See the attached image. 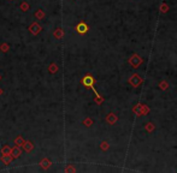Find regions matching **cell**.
I'll return each instance as SVG.
<instances>
[{
  "mask_svg": "<svg viewBox=\"0 0 177 173\" xmlns=\"http://www.w3.org/2000/svg\"><path fill=\"white\" fill-rule=\"evenodd\" d=\"M94 83H95V80L93 78V76H91V75H86L83 78H82V84H83L86 88H91V89H93L94 93H95V95H96V102H99V103H101L103 102V99H101V96L99 95V93L96 91V89L94 88Z\"/></svg>",
  "mask_w": 177,
  "mask_h": 173,
  "instance_id": "obj_1",
  "label": "cell"
},
{
  "mask_svg": "<svg viewBox=\"0 0 177 173\" xmlns=\"http://www.w3.org/2000/svg\"><path fill=\"white\" fill-rule=\"evenodd\" d=\"M142 61H143V59L141 58L140 55H137V54L131 55L130 59H129V64H130L134 69H137V67L142 64Z\"/></svg>",
  "mask_w": 177,
  "mask_h": 173,
  "instance_id": "obj_2",
  "label": "cell"
},
{
  "mask_svg": "<svg viewBox=\"0 0 177 173\" xmlns=\"http://www.w3.org/2000/svg\"><path fill=\"white\" fill-rule=\"evenodd\" d=\"M141 83H142V78H141L137 73H134L130 78H129V84L133 85L134 88H137Z\"/></svg>",
  "mask_w": 177,
  "mask_h": 173,
  "instance_id": "obj_3",
  "label": "cell"
},
{
  "mask_svg": "<svg viewBox=\"0 0 177 173\" xmlns=\"http://www.w3.org/2000/svg\"><path fill=\"white\" fill-rule=\"evenodd\" d=\"M41 30H42V28H41V25H40L39 23H36V22H34V23L29 27V31H30L31 35H37Z\"/></svg>",
  "mask_w": 177,
  "mask_h": 173,
  "instance_id": "obj_4",
  "label": "cell"
},
{
  "mask_svg": "<svg viewBox=\"0 0 177 173\" xmlns=\"http://www.w3.org/2000/svg\"><path fill=\"white\" fill-rule=\"evenodd\" d=\"M76 31H77L78 34H81V35H83V34H86V33L88 31V25H87L84 22H81V23H78V24L76 25Z\"/></svg>",
  "mask_w": 177,
  "mask_h": 173,
  "instance_id": "obj_5",
  "label": "cell"
},
{
  "mask_svg": "<svg viewBox=\"0 0 177 173\" xmlns=\"http://www.w3.org/2000/svg\"><path fill=\"white\" fill-rule=\"evenodd\" d=\"M11 155H12V157H13V159L19 157V156L22 155V149H21V147L19 146L13 147V148H12V150H11Z\"/></svg>",
  "mask_w": 177,
  "mask_h": 173,
  "instance_id": "obj_6",
  "label": "cell"
},
{
  "mask_svg": "<svg viewBox=\"0 0 177 173\" xmlns=\"http://www.w3.org/2000/svg\"><path fill=\"white\" fill-rule=\"evenodd\" d=\"M117 120H118V117H117L116 114H113V113L107 114V117H106V121H107L109 124H111V125H113V124H114Z\"/></svg>",
  "mask_w": 177,
  "mask_h": 173,
  "instance_id": "obj_7",
  "label": "cell"
},
{
  "mask_svg": "<svg viewBox=\"0 0 177 173\" xmlns=\"http://www.w3.org/2000/svg\"><path fill=\"white\" fill-rule=\"evenodd\" d=\"M23 148H24V150H26L27 153H30V152L34 149V144H33V142H30V141H26V142L23 143Z\"/></svg>",
  "mask_w": 177,
  "mask_h": 173,
  "instance_id": "obj_8",
  "label": "cell"
},
{
  "mask_svg": "<svg viewBox=\"0 0 177 173\" xmlns=\"http://www.w3.org/2000/svg\"><path fill=\"white\" fill-rule=\"evenodd\" d=\"M12 160H13V157H12V155L11 154L2 155V156H1V161H2L5 165H10L12 162Z\"/></svg>",
  "mask_w": 177,
  "mask_h": 173,
  "instance_id": "obj_9",
  "label": "cell"
},
{
  "mask_svg": "<svg viewBox=\"0 0 177 173\" xmlns=\"http://www.w3.org/2000/svg\"><path fill=\"white\" fill-rule=\"evenodd\" d=\"M51 165H52V164H51V161H49L48 159H44V160L40 162V166H41L44 170H47V168H48Z\"/></svg>",
  "mask_w": 177,
  "mask_h": 173,
  "instance_id": "obj_10",
  "label": "cell"
},
{
  "mask_svg": "<svg viewBox=\"0 0 177 173\" xmlns=\"http://www.w3.org/2000/svg\"><path fill=\"white\" fill-rule=\"evenodd\" d=\"M64 36V31H63V29H56V31H54V37L57 39H62V37Z\"/></svg>",
  "mask_w": 177,
  "mask_h": 173,
  "instance_id": "obj_11",
  "label": "cell"
},
{
  "mask_svg": "<svg viewBox=\"0 0 177 173\" xmlns=\"http://www.w3.org/2000/svg\"><path fill=\"white\" fill-rule=\"evenodd\" d=\"M26 141L23 139V137L22 136H17L16 137V139H15V143H16V146H23V143H24Z\"/></svg>",
  "mask_w": 177,
  "mask_h": 173,
  "instance_id": "obj_12",
  "label": "cell"
},
{
  "mask_svg": "<svg viewBox=\"0 0 177 173\" xmlns=\"http://www.w3.org/2000/svg\"><path fill=\"white\" fill-rule=\"evenodd\" d=\"M11 150H12V149H11L9 146H5L4 148H2V149H1V154H2V155L11 154Z\"/></svg>",
  "mask_w": 177,
  "mask_h": 173,
  "instance_id": "obj_13",
  "label": "cell"
},
{
  "mask_svg": "<svg viewBox=\"0 0 177 173\" xmlns=\"http://www.w3.org/2000/svg\"><path fill=\"white\" fill-rule=\"evenodd\" d=\"M35 17H36L37 19H42L45 17V12H44L42 10H37L36 13H35Z\"/></svg>",
  "mask_w": 177,
  "mask_h": 173,
  "instance_id": "obj_14",
  "label": "cell"
},
{
  "mask_svg": "<svg viewBox=\"0 0 177 173\" xmlns=\"http://www.w3.org/2000/svg\"><path fill=\"white\" fill-rule=\"evenodd\" d=\"M48 71L51 73H56L57 71H58V66H57L56 64H51L48 66Z\"/></svg>",
  "mask_w": 177,
  "mask_h": 173,
  "instance_id": "obj_15",
  "label": "cell"
},
{
  "mask_svg": "<svg viewBox=\"0 0 177 173\" xmlns=\"http://www.w3.org/2000/svg\"><path fill=\"white\" fill-rule=\"evenodd\" d=\"M154 129H156V126H154L153 123H147V124H146V131H147V132H152Z\"/></svg>",
  "mask_w": 177,
  "mask_h": 173,
  "instance_id": "obj_16",
  "label": "cell"
},
{
  "mask_svg": "<svg viewBox=\"0 0 177 173\" xmlns=\"http://www.w3.org/2000/svg\"><path fill=\"white\" fill-rule=\"evenodd\" d=\"M159 88H160V89H163V90L168 89V88H169V83L166 82V81H163V82H160V84H159Z\"/></svg>",
  "mask_w": 177,
  "mask_h": 173,
  "instance_id": "obj_17",
  "label": "cell"
},
{
  "mask_svg": "<svg viewBox=\"0 0 177 173\" xmlns=\"http://www.w3.org/2000/svg\"><path fill=\"white\" fill-rule=\"evenodd\" d=\"M100 148H101V150L106 152V150H109V148H110V144H109L107 142H101V144H100Z\"/></svg>",
  "mask_w": 177,
  "mask_h": 173,
  "instance_id": "obj_18",
  "label": "cell"
},
{
  "mask_svg": "<svg viewBox=\"0 0 177 173\" xmlns=\"http://www.w3.org/2000/svg\"><path fill=\"white\" fill-rule=\"evenodd\" d=\"M168 10H169V6L165 4V2H163L161 5H160V11L163 12V13H165V12H168Z\"/></svg>",
  "mask_w": 177,
  "mask_h": 173,
  "instance_id": "obj_19",
  "label": "cell"
},
{
  "mask_svg": "<svg viewBox=\"0 0 177 173\" xmlns=\"http://www.w3.org/2000/svg\"><path fill=\"white\" fill-rule=\"evenodd\" d=\"M83 124L86 125V126H91V125L93 124V120H92V119H89V118H87L83 121Z\"/></svg>",
  "mask_w": 177,
  "mask_h": 173,
  "instance_id": "obj_20",
  "label": "cell"
},
{
  "mask_svg": "<svg viewBox=\"0 0 177 173\" xmlns=\"http://www.w3.org/2000/svg\"><path fill=\"white\" fill-rule=\"evenodd\" d=\"M0 49H1L2 52H7V51H9V45H6V43L1 45L0 46Z\"/></svg>",
  "mask_w": 177,
  "mask_h": 173,
  "instance_id": "obj_21",
  "label": "cell"
},
{
  "mask_svg": "<svg viewBox=\"0 0 177 173\" xmlns=\"http://www.w3.org/2000/svg\"><path fill=\"white\" fill-rule=\"evenodd\" d=\"M21 9H22V11H28L29 5L27 4V2H23V4L21 5Z\"/></svg>",
  "mask_w": 177,
  "mask_h": 173,
  "instance_id": "obj_22",
  "label": "cell"
},
{
  "mask_svg": "<svg viewBox=\"0 0 177 173\" xmlns=\"http://www.w3.org/2000/svg\"><path fill=\"white\" fill-rule=\"evenodd\" d=\"M65 171H66V172H69V171H71V172H75V168H74V167H71V166H68Z\"/></svg>",
  "mask_w": 177,
  "mask_h": 173,
  "instance_id": "obj_23",
  "label": "cell"
},
{
  "mask_svg": "<svg viewBox=\"0 0 177 173\" xmlns=\"http://www.w3.org/2000/svg\"><path fill=\"white\" fill-rule=\"evenodd\" d=\"M1 94H2V89H1V88H0V95H1Z\"/></svg>",
  "mask_w": 177,
  "mask_h": 173,
  "instance_id": "obj_24",
  "label": "cell"
},
{
  "mask_svg": "<svg viewBox=\"0 0 177 173\" xmlns=\"http://www.w3.org/2000/svg\"><path fill=\"white\" fill-rule=\"evenodd\" d=\"M0 80H1V77H0Z\"/></svg>",
  "mask_w": 177,
  "mask_h": 173,
  "instance_id": "obj_25",
  "label": "cell"
}]
</instances>
